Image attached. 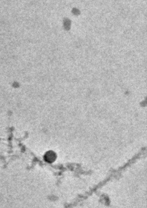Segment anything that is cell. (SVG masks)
<instances>
[{"mask_svg":"<svg viewBox=\"0 0 147 208\" xmlns=\"http://www.w3.org/2000/svg\"><path fill=\"white\" fill-rule=\"evenodd\" d=\"M46 160L47 161H49V162H52L54 160V154H50V153H48L46 156Z\"/></svg>","mask_w":147,"mask_h":208,"instance_id":"obj_1","label":"cell"}]
</instances>
